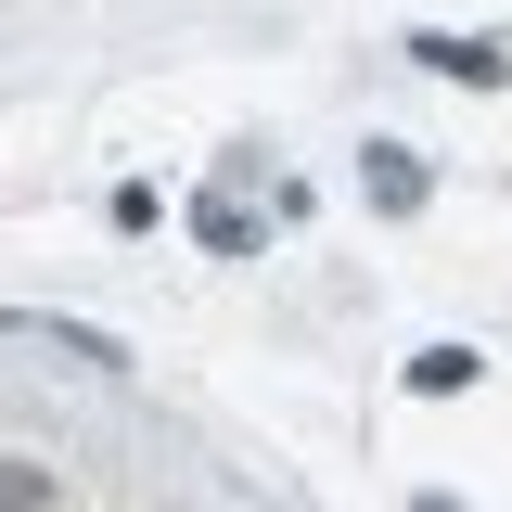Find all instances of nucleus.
<instances>
[{
	"label": "nucleus",
	"instance_id": "nucleus-2",
	"mask_svg": "<svg viewBox=\"0 0 512 512\" xmlns=\"http://www.w3.org/2000/svg\"><path fill=\"white\" fill-rule=\"evenodd\" d=\"M423 512H448V500H423Z\"/></svg>",
	"mask_w": 512,
	"mask_h": 512
},
{
	"label": "nucleus",
	"instance_id": "nucleus-1",
	"mask_svg": "<svg viewBox=\"0 0 512 512\" xmlns=\"http://www.w3.org/2000/svg\"><path fill=\"white\" fill-rule=\"evenodd\" d=\"M0 512H64L52 474H26V461H0Z\"/></svg>",
	"mask_w": 512,
	"mask_h": 512
}]
</instances>
